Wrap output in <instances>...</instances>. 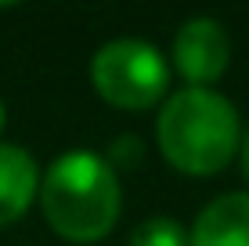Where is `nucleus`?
<instances>
[{
  "label": "nucleus",
  "mask_w": 249,
  "mask_h": 246,
  "mask_svg": "<svg viewBox=\"0 0 249 246\" xmlns=\"http://www.w3.org/2000/svg\"><path fill=\"white\" fill-rule=\"evenodd\" d=\"M47 225L69 243H98L119 217L116 170L94 152H65L40 181Z\"/></svg>",
  "instance_id": "f257e3e1"
},
{
  "label": "nucleus",
  "mask_w": 249,
  "mask_h": 246,
  "mask_svg": "<svg viewBox=\"0 0 249 246\" xmlns=\"http://www.w3.org/2000/svg\"><path fill=\"white\" fill-rule=\"evenodd\" d=\"M159 149L181 174L210 177L224 170L238 149V116L210 87H184L159 113Z\"/></svg>",
  "instance_id": "f03ea898"
},
{
  "label": "nucleus",
  "mask_w": 249,
  "mask_h": 246,
  "mask_svg": "<svg viewBox=\"0 0 249 246\" xmlns=\"http://www.w3.org/2000/svg\"><path fill=\"white\" fill-rule=\"evenodd\" d=\"M90 76L98 95L119 109H148L166 95V58L144 40H112L94 55Z\"/></svg>",
  "instance_id": "7ed1b4c3"
},
{
  "label": "nucleus",
  "mask_w": 249,
  "mask_h": 246,
  "mask_svg": "<svg viewBox=\"0 0 249 246\" xmlns=\"http://www.w3.org/2000/svg\"><path fill=\"white\" fill-rule=\"evenodd\" d=\"M231 58V44L220 22L213 19H188L174 37V65L192 87L220 80Z\"/></svg>",
  "instance_id": "20e7f679"
},
{
  "label": "nucleus",
  "mask_w": 249,
  "mask_h": 246,
  "mask_svg": "<svg viewBox=\"0 0 249 246\" xmlns=\"http://www.w3.org/2000/svg\"><path fill=\"white\" fill-rule=\"evenodd\" d=\"M192 246H249V196L228 192L195 217Z\"/></svg>",
  "instance_id": "39448f33"
},
{
  "label": "nucleus",
  "mask_w": 249,
  "mask_h": 246,
  "mask_svg": "<svg viewBox=\"0 0 249 246\" xmlns=\"http://www.w3.org/2000/svg\"><path fill=\"white\" fill-rule=\"evenodd\" d=\"M40 189L33 156L18 145H0V225H11L29 210Z\"/></svg>",
  "instance_id": "423d86ee"
},
{
  "label": "nucleus",
  "mask_w": 249,
  "mask_h": 246,
  "mask_svg": "<svg viewBox=\"0 0 249 246\" xmlns=\"http://www.w3.org/2000/svg\"><path fill=\"white\" fill-rule=\"evenodd\" d=\"M130 246H192L184 228L170 217H152V221L137 225L130 235Z\"/></svg>",
  "instance_id": "0eeeda50"
},
{
  "label": "nucleus",
  "mask_w": 249,
  "mask_h": 246,
  "mask_svg": "<svg viewBox=\"0 0 249 246\" xmlns=\"http://www.w3.org/2000/svg\"><path fill=\"white\" fill-rule=\"evenodd\" d=\"M242 167H246V177H249V134H246V145H242Z\"/></svg>",
  "instance_id": "6e6552de"
},
{
  "label": "nucleus",
  "mask_w": 249,
  "mask_h": 246,
  "mask_svg": "<svg viewBox=\"0 0 249 246\" xmlns=\"http://www.w3.org/2000/svg\"><path fill=\"white\" fill-rule=\"evenodd\" d=\"M0 127H4V105H0Z\"/></svg>",
  "instance_id": "1a4fd4ad"
}]
</instances>
